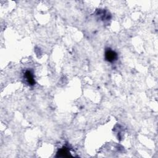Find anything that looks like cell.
<instances>
[{
    "label": "cell",
    "mask_w": 158,
    "mask_h": 158,
    "mask_svg": "<svg viewBox=\"0 0 158 158\" xmlns=\"http://www.w3.org/2000/svg\"><path fill=\"white\" fill-rule=\"evenodd\" d=\"M24 77L29 85L33 86L35 85V81L34 79V76L30 71H26L24 74Z\"/></svg>",
    "instance_id": "cell-2"
},
{
    "label": "cell",
    "mask_w": 158,
    "mask_h": 158,
    "mask_svg": "<svg viewBox=\"0 0 158 158\" xmlns=\"http://www.w3.org/2000/svg\"><path fill=\"white\" fill-rule=\"evenodd\" d=\"M69 153L70 152H69L68 149L66 148H63V149H60L58 154V156H60V157H68L70 155Z\"/></svg>",
    "instance_id": "cell-3"
},
{
    "label": "cell",
    "mask_w": 158,
    "mask_h": 158,
    "mask_svg": "<svg viewBox=\"0 0 158 158\" xmlns=\"http://www.w3.org/2000/svg\"><path fill=\"white\" fill-rule=\"evenodd\" d=\"M117 58V54L111 49H107L105 52V59L107 61L112 63Z\"/></svg>",
    "instance_id": "cell-1"
}]
</instances>
